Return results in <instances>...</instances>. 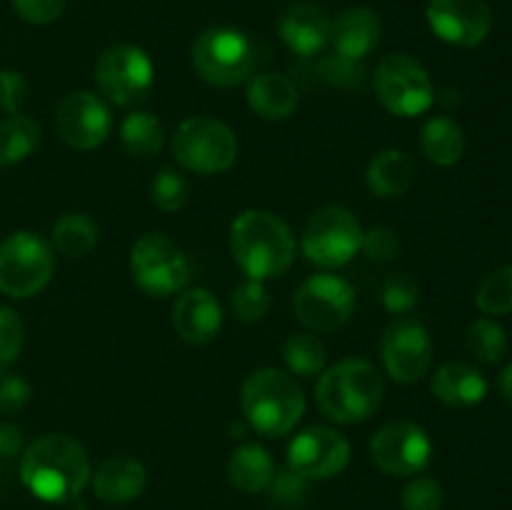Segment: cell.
<instances>
[{"label":"cell","instance_id":"1","mask_svg":"<svg viewBox=\"0 0 512 510\" xmlns=\"http://www.w3.org/2000/svg\"><path fill=\"white\" fill-rule=\"evenodd\" d=\"M93 478L83 445L65 433L40 435L20 453V480L45 503H68L78 498Z\"/></svg>","mask_w":512,"mask_h":510},{"label":"cell","instance_id":"2","mask_svg":"<svg viewBox=\"0 0 512 510\" xmlns=\"http://www.w3.org/2000/svg\"><path fill=\"white\" fill-rule=\"evenodd\" d=\"M230 255L248 278L270 280L290 270L295 260V235L280 215L270 210H243L230 225Z\"/></svg>","mask_w":512,"mask_h":510},{"label":"cell","instance_id":"3","mask_svg":"<svg viewBox=\"0 0 512 510\" xmlns=\"http://www.w3.org/2000/svg\"><path fill=\"white\" fill-rule=\"evenodd\" d=\"M385 398L383 373L365 358H343L325 368L315 383L320 413L340 425H355L378 413Z\"/></svg>","mask_w":512,"mask_h":510},{"label":"cell","instance_id":"4","mask_svg":"<svg viewBox=\"0 0 512 510\" xmlns=\"http://www.w3.org/2000/svg\"><path fill=\"white\" fill-rule=\"evenodd\" d=\"M240 408L255 433L265 438H283L295 430L305 415V395L285 370L258 368L243 380Z\"/></svg>","mask_w":512,"mask_h":510},{"label":"cell","instance_id":"5","mask_svg":"<svg viewBox=\"0 0 512 510\" xmlns=\"http://www.w3.org/2000/svg\"><path fill=\"white\" fill-rule=\"evenodd\" d=\"M190 63L200 80L208 85L235 88V85L248 83L258 63V53H255L253 40L243 30L213 25L193 40Z\"/></svg>","mask_w":512,"mask_h":510},{"label":"cell","instance_id":"6","mask_svg":"<svg viewBox=\"0 0 512 510\" xmlns=\"http://www.w3.org/2000/svg\"><path fill=\"white\" fill-rule=\"evenodd\" d=\"M173 155L180 168L190 173L218 175L233 168L238 158V138L223 120L190 115L175 128Z\"/></svg>","mask_w":512,"mask_h":510},{"label":"cell","instance_id":"7","mask_svg":"<svg viewBox=\"0 0 512 510\" xmlns=\"http://www.w3.org/2000/svg\"><path fill=\"white\" fill-rule=\"evenodd\" d=\"M55 270L53 245L38 233L15 230L0 240V293L13 300L38 295Z\"/></svg>","mask_w":512,"mask_h":510},{"label":"cell","instance_id":"8","mask_svg":"<svg viewBox=\"0 0 512 510\" xmlns=\"http://www.w3.org/2000/svg\"><path fill=\"white\" fill-rule=\"evenodd\" d=\"M130 275L135 285L150 298H170L188 288V255L163 233H145L130 248Z\"/></svg>","mask_w":512,"mask_h":510},{"label":"cell","instance_id":"9","mask_svg":"<svg viewBox=\"0 0 512 510\" xmlns=\"http://www.w3.org/2000/svg\"><path fill=\"white\" fill-rule=\"evenodd\" d=\"M373 88L380 105L398 118H415L435 103V85L418 58L390 53L378 63Z\"/></svg>","mask_w":512,"mask_h":510},{"label":"cell","instance_id":"10","mask_svg":"<svg viewBox=\"0 0 512 510\" xmlns=\"http://www.w3.org/2000/svg\"><path fill=\"white\" fill-rule=\"evenodd\" d=\"M363 225L343 205H325L308 218L300 248L310 263L325 270L343 268L360 253Z\"/></svg>","mask_w":512,"mask_h":510},{"label":"cell","instance_id":"11","mask_svg":"<svg viewBox=\"0 0 512 510\" xmlns=\"http://www.w3.org/2000/svg\"><path fill=\"white\" fill-rule=\"evenodd\" d=\"M98 93L118 108L143 103L155 83V65L143 48L118 43L103 50L93 70Z\"/></svg>","mask_w":512,"mask_h":510},{"label":"cell","instance_id":"12","mask_svg":"<svg viewBox=\"0 0 512 510\" xmlns=\"http://www.w3.org/2000/svg\"><path fill=\"white\" fill-rule=\"evenodd\" d=\"M293 308L310 333L340 330L355 313V288L335 273L310 275L293 295Z\"/></svg>","mask_w":512,"mask_h":510},{"label":"cell","instance_id":"13","mask_svg":"<svg viewBox=\"0 0 512 510\" xmlns=\"http://www.w3.org/2000/svg\"><path fill=\"white\" fill-rule=\"evenodd\" d=\"M433 440L413 420H390L370 438V460L375 468L395 478H413L430 465Z\"/></svg>","mask_w":512,"mask_h":510},{"label":"cell","instance_id":"14","mask_svg":"<svg viewBox=\"0 0 512 510\" xmlns=\"http://www.w3.org/2000/svg\"><path fill=\"white\" fill-rule=\"evenodd\" d=\"M433 338L420 320L400 315L390 320L380 338V360L395 383H418L433 365Z\"/></svg>","mask_w":512,"mask_h":510},{"label":"cell","instance_id":"15","mask_svg":"<svg viewBox=\"0 0 512 510\" xmlns=\"http://www.w3.org/2000/svg\"><path fill=\"white\" fill-rule=\"evenodd\" d=\"M350 463V440L330 425H310L288 445V468L305 480H328Z\"/></svg>","mask_w":512,"mask_h":510},{"label":"cell","instance_id":"16","mask_svg":"<svg viewBox=\"0 0 512 510\" xmlns=\"http://www.w3.org/2000/svg\"><path fill=\"white\" fill-rule=\"evenodd\" d=\"M55 128L65 145L73 150H95L108 140L113 130V115L103 95L90 90H75L65 95L55 113Z\"/></svg>","mask_w":512,"mask_h":510},{"label":"cell","instance_id":"17","mask_svg":"<svg viewBox=\"0 0 512 510\" xmlns=\"http://www.w3.org/2000/svg\"><path fill=\"white\" fill-rule=\"evenodd\" d=\"M425 18L443 43L458 48H475L493 30L488 0H428Z\"/></svg>","mask_w":512,"mask_h":510},{"label":"cell","instance_id":"18","mask_svg":"<svg viewBox=\"0 0 512 510\" xmlns=\"http://www.w3.org/2000/svg\"><path fill=\"white\" fill-rule=\"evenodd\" d=\"M173 328L190 345L213 343L223 328V305L210 290L185 288L173 303Z\"/></svg>","mask_w":512,"mask_h":510},{"label":"cell","instance_id":"19","mask_svg":"<svg viewBox=\"0 0 512 510\" xmlns=\"http://www.w3.org/2000/svg\"><path fill=\"white\" fill-rule=\"evenodd\" d=\"M383 38V20L373 8L355 5L335 15L330 28V45L335 55L353 63H363L370 53L380 45Z\"/></svg>","mask_w":512,"mask_h":510},{"label":"cell","instance_id":"20","mask_svg":"<svg viewBox=\"0 0 512 510\" xmlns=\"http://www.w3.org/2000/svg\"><path fill=\"white\" fill-rule=\"evenodd\" d=\"M330 28L333 20L315 3L290 5L278 20L280 38L300 58H313L330 45Z\"/></svg>","mask_w":512,"mask_h":510},{"label":"cell","instance_id":"21","mask_svg":"<svg viewBox=\"0 0 512 510\" xmlns=\"http://www.w3.org/2000/svg\"><path fill=\"white\" fill-rule=\"evenodd\" d=\"M90 483H93L98 500L108 505H125L143 495L145 485H148V470L140 460L128 458V455H113L98 465Z\"/></svg>","mask_w":512,"mask_h":510},{"label":"cell","instance_id":"22","mask_svg":"<svg viewBox=\"0 0 512 510\" xmlns=\"http://www.w3.org/2000/svg\"><path fill=\"white\" fill-rule=\"evenodd\" d=\"M245 100L258 118L280 123L298 108V88L283 73H258L245 83Z\"/></svg>","mask_w":512,"mask_h":510},{"label":"cell","instance_id":"23","mask_svg":"<svg viewBox=\"0 0 512 510\" xmlns=\"http://www.w3.org/2000/svg\"><path fill=\"white\" fill-rule=\"evenodd\" d=\"M430 390L440 403L453 405V408H470V405H478L485 400L488 380L475 365L453 360V363H443L435 370Z\"/></svg>","mask_w":512,"mask_h":510},{"label":"cell","instance_id":"24","mask_svg":"<svg viewBox=\"0 0 512 510\" xmlns=\"http://www.w3.org/2000/svg\"><path fill=\"white\" fill-rule=\"evenodd\" d=\"M415 183V163L405 150L385 148L375 155L365 170V185L375 198H403Z\"/></svg>","mask_w":512,"mask_h":510},{"label":"cell","instance_id":"25","mask_svg":"<svg viewBox=\"0 0 512 510\" xmlns=\"http://www.w3.org/2000/svg\"><path fill=\"white\" fill-rule=\"evenodd\" d=\"M275 475V463L268 450L258 443H243L230 453L228 480L240 493H263Z\"/></svg>","mask_w":512,"mask_h":510},{"label":"cell","instance_id":"26","mask_svg":"<svg viewBox=\"0 0 512 510\" xmlns=\"http://www.w3.org/2000/svg\"><path fill=\"white\" fill-rule=\"evenodd\" d=\"M465 133L453 118L448 115H433L420 130V150L430 163L440 168L460 163L465 155Z\"/></svg>","mask_w":512,"mask_h":510},{"label":"cell","instance_id":"27","mask_svg":"<svg viewBox=\"0 0 512 510\" xmlns=\"http://www.w3.org/2000/svg\"><path fill=\"white\" fill-rule=\"evenodd\" d=\"M118 138L130 158L150 160L163 150L165 128L158 115L148 113V110H133L120 123Z\"/></svg>","mask_w":512,"mask_h":510},{"label":"cell","instance_id":"28","mask_svg":"<svg viewBox=\"0 0 512 510\" xmlns=\"http://www.w3.org/2000/svg\"><path fill=\"white\" fill-rule=\"evenodd\" d=\"M43 130L28 115H8L0 120V168L23 163L38 150Z\"/></svg>","mask_w":512,"mask_h":510},{"label":"cell","instance_id":"29","mask_svg":"<svg viewBox=\"0 0 512 510\" xmlns=\"http://www.w3.org/2000/svg\"><path fill=\"white\" fill-rule=\"evenodd\" d=\"M100 240V228L90 215L65 213L53 225V245L68 258H88Z\"/></svg>","mask_w":512,"mask_h":510},{"label":"cell","instance_id":"30","mask_svg":"<svg viewBox=\"0 0 512 510\" xmlns=\"http://www.w3.org/2000/svg\"><path fill=\"white\" fill-rule=\"evenodd\" d=\"M283 360L288 365L290 375L315 378L328 365V348H325V343L315 333L300 330V333L288 335V340H285Z\"/></svg>","mask_w":512,"mask_h":510},{"label":"cell","instance_id":"31","mask_svg":"<svg viewBox=\"0 0 512 510\" xmlns=\"http://www.w3.org/2000/svg\"><path fill=\"white\" fill-rule=\"evenodd\" d=\"M465 348L480 363H498L508 350V335L493 318H480L465 333Z\"/></svg>","mask_w":512,"mask_h":510},{"label":"cell","instance_id":"32","mask_svg":"<svg viewBox=\"0 0 512 510\" xmlns=\"http://www.w3.org/2000/svg\"><path fill=\"white\" fill-rule=\"evenodd\" d=\"M475 303L485 315L512 313V265H503V268L485 275L478 293H475Z\"/></svg>","mask_w":512,"mask_h":510},{"label":"cell","instance_id":"33","mask_svg":"<svg viewBox=\"0 0 512 510\" xmlns=\"http://www.w3.org/2000/svg\"><path fill=\"white\" fill-rule=\"evenodd\" d=\"M190 185L185 175L175 168H160L150 183V200L163 213H178L188 203Z\"/></svg>","mask_w":512,"mask_h":510},{"label":"cell","instance_id":"34","mask_svg":"<svg viewBox=\"0 0 512 510\" xmlns=\"http://www.w3.org/2000/svg\"><path fill=\"white\" fill-rule=\"evenodd\" d=\"M230 310L240 323H258L268 315L270 295L263 280H243L230 295Z\"/></svg>","mask_w":512,"mask_h":510},{"label":"cell","instance_id":"35","mask_svg":"<svg viewBox=\"0 0 512 510\" xmlns=\"http://www.w3.org/2000/svg\"><path fill=\"white\" fill-rule=\"evenodd\" d=\"M420 300V285L408 273H390L380 285V303L390 315L400 318L415 310Z\"/></svg>","mask_w":512,"mask_h":510},{"label":"cell","instance_id":"36","mask_svg":"<svg viewBox=\"0 0 512 510\" xmlns=\"http://www.w3.org/2000/svg\"><path fill=\"white\" fill-rule=\"evenodd\" d=\"M445 490L430 475H413L408 485L400 493L403 510H443Z\"/></svg>","mask_w":512,"mask_h":510},{"label":"cell","instance_id":"37","mask_svg":"<svg viewBox=\"0 0 512 510\" xmlns=\"http://www.w3.org/2000/svg\"><path fill=\"white\" fill-rule=\"evenodd\" d=\"M25 343V325L13 308L0 305V373L20 358Z\"/></svg>","mask_w":512,"mask_h":510},{"label":"cell","instance_id":"38","mask_svg":"<svg viewBox=\"0 0 512 510\" xmlns=\"http://www.w3.org/2000/svg\"><path fill=\"white\" fill-rule=\"evenodd\" d=\"M308 480L300 478V475H295L293 470H275L273 480H270L268 485V493H270V500H273L275 505H280V508H298L300 503L305 500V493H308Z\"/></svg>","mask_w":512,"mask_h":510},{"label":"cell","instance_id":"39","mask_svg":"<svg viewBox=\"0 0 512 510\" xmlns=\"http://www.w3.org/2000/svg\"><path fill=\"white\" fill-rule=\"evenodd\" d=\"M360 250L368 255L375 263H385V260H393L400 253V238L393 228L388 225H375V228L363 230V243Z\"/></svg>","mask_w":512,"mask_h":510},{"label":"cell","instance_id":"40","mask_svg":"<svg viewBox=\"0 0 512 510\" xmlns=\"http://www.w3.org/2000/svg\"><path fill=\"white\" fill-rule=\"evenodd\" d=\"M30 398H33V388L23 375L10 373V370L0 373V413H20L30 403Z\"/></svg>","mask_w":512,"mask_h":510},{"label":"cell","instance_id":"41","mask_svg":"<svg viewBox=\"0 0 512 510\" xmlns=\"http://www.w3.org/2000/svg\"><path fill=\"white\" fill-rule=\"evenodd\" d=\"M30 95V85L23 73L13 68L0 70V110L8 115H18Z\"/></svg>","mask_w":512,"mask_h":510},{"label":"cell","instance_id":"42","mask_svg":"<svg viewBox=\"0 0 512 510\" xmlns=\"http://www.w3.org/2000/svg\"><path fill=\"white\" fill-rule=\"evenodd\" d=\"M15 13L30 25H48L63 15L68 0H10Z\"/></svg>","mask_w":512,"mask_h":510},{"label":"cell","instance_id":"43","mask_svg":"<svg viewBox=\"0 0 512 510\" xmlns=\"http://www.w3.org/2000/svg\"><path fill=\"white\" fill-rule=\"evenodd\" d=\"M318 73L320 78L330 85H358L360 80H363V68H360V63L345 60L335 53L320 60Z\"/></svg>","mask_w":512,"mask_h":510},{"label":"cell","instance_id":"44","mask_svg":"<svg viewBox=\"0 0 512 510\" xmlns=\"http://www.w3.org/2000/svg\"><path fill=\"white\" fill-rule=\"evenodd\" d=\"M25 450L23 430L15 423H0V458H15Z\"/></svg>","mask_w":512,"mask_h":510},{"label":"cell","instance_id":"45","mask_svg":"<svg viewBox=\"0 0 512 510\" xmlns=\"http://www.w3.org/2000/svg\"><path fill=\"white\" fill-rule=\"evenodd\" d=\"M498 390H500V395H503L505 403L512 405V360H510L508 365H505L503 373H500V378H498Z\"/></svg>","mask_w":512,"mask_h":510}]
</instances>
